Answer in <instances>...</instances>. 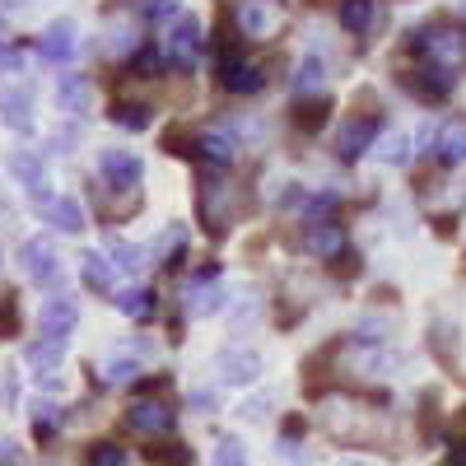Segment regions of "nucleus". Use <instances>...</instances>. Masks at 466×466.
<instances>
[{
	"label": "nucleus",
	"instance_id": "obj_7",
	"mask_svg": "<svg viewBox=\"0 0 466 466\" xmlns=\"http://www.w3.org/2000/svg\"><path fill=\"white\" fill-rule=\"evenodd\" d=\"M37 52H43V61L52 66H66L75 52H80V28H75V19H52L43 33H37Z\"/></svg>",
	"mask_w": 466,
	"mask_h": 466
},
{
	"label": "nucleus",
	"instance_id": "obj_6",
	"mask_svg": "<svg viewBox=\"0 0 466 466\" xmlns=\"http://www.w3.org/2000/svg\"><path fill=\"white\" fill-rule=\"evenodd\" d=\"M173 424H177V410L168 401H136L127 410V430L140 439H164V434H173Z\"/></svg>",
	"mask_w": 466,
	"mask_h": 466
},
{
	"label": "nucleus",
	"instance_id": "obj_25",
	"mask_svg": "<svg viewBox=\"0 0 466 466\" xmlns=\"http://www.w3.org/2000/svg\"><path fill=\"white\" fill-rule=\"evenodd\" d=\"M373 19H378V5H373V0H340V28H345V33L364 37V33L373 28Z\"/></svg>",
	"mask_w": 466,
	"mask_h": 466
},
{
	"label": "nucleus",
	"instance_id": "obj_35",
	"mask_svg": "<svg viewBox=\"0 0 466 466\" xmlns=\"http://www.w3.org/2000/svg\"><path fill=\"white\" fill-rule=\"evenodd\" d=\"M56 424H61V410H56L52 401L33 406V434H37V439H52V434H56Z\"/></svg>",
	"mask_w": 466,
	"mask_h": 466
},
{
	"label": "nucleus",
	"instance_id": "obj_15",
	"mask_svg": "<svg viewBox=\"0 0 466 466\" xmlns=\"http://www.w3.org/2000/svg\"><path fill=\"white\" fill-rule=\"evenodd\" d=\"M303 248L313 257H336V252H345V228L336 219H308L303 224Z\"/></svg>",
	"mask_w": 466,
	"mask_h": 466
},
{
	"label": "nucleus",
	"instance_id": "obj_33",
	"mask_svg": "<svg viewBox=\"0 0 466 466\" xmlns=\"http://www.w3.org/2000/svg\"><path fill=\"white\" fill-rule=\"evenodd\" d=\"M112 122L127 127V131H149L154 107H149V103H116V107H112Z\"/></svg>",
	"mask_w": 466,
	"mask_h": 466
},
{
	"label": "nucleus",
	"instance_id": "obj_34",
	"mask_svg": "<svg viewBox=\"0 0 466 466\" xmlns=\"http://www.w3.org/2000/svg\"><path fill=\"white\" fill-rule=\"evenodd\" d=\"M215 466H248V443L233 439V434H224V439L215 443Z\"/></svg>",
	"mask_w": 466,
	"mask_h": 466
},
{
	"label": "nucleus",
	"instance_id": "obj_44",
	"mask_svg": "<svg viewBox=\"0 0 466 466\" xmlns=\"http://www.w3.org/2000/svg\"><path fill=\"white\" fill-rule=\"evenodd\" d=\"M457 434L466 439V410H457Z\"/></svg>",
	"mask_w": 466,
	"mask_h": 466
},
{
	"label": "nucleus",
	"instance_id": "obj_23",
	"mask_svg": "<svg viewBox=\"0 0 466 466\" xmlns=\"http://www.w3.org/2000/svg\"><path fill=\"white\" fill-rule=\"evenodd\" d=\"M112 270H116V266H112L103 252H85V257H80V280H85L94 294H112Z\"/></svg>",
	"mask_w": 466,
	"mask_h": 466
},
{
	"label": "nucleus",
	"instance_id": "obj_3",
	"mask_svg": "<svg viewBox=\"0 0 466 466\" xmlns=\"http://www.w3.org/2000/svg\"><path fill=\"white\" fill-rule=\"evenodd\" d=\"M201 47H206L201 19L191 15V10H177V15L168 19V33H164V56H168V66L191 70V66H197V56H201Z\"/></svg>",
	"mask_w": 466,
	"mask_h": 466
},
{
	"label": "nucleus",
	"instance_id": "obj_42",
	"mask_svg": "<svg viewBox=\"0 0 466 466\" xmlns=\"http://www.w3.org/2000/svg\"><path fill=\"white\" fill-rule=\"evenodd\" d=\"M266 406H270V397H257V401H248V406H243V415H248V420H261V415H266Z\"/></svg>",
	"mask_w": 466,
	"mask_h": 466
},
{
	"label": "nucleus",
	"instance_id": "obj_37",
	"mask_svg": "<svg viewBox=\"0 0 466 466\" xmlns=\"http://www.w3.org/2000/svg\"><path fill=\"white\" fill-rule=\"evenodd\" d=\"M15 331H19V299L0 294V336H15Z\"/></svg>",
	"mask_w": 466,
	"mask_h": 466
},
{
	"label": "nucleus",
	"instance_id": "obj_10",
	"mask_svg": "<svg viewBox=\"0 0 466 466\" xmlns=\"http://www.w3.org/2000/svg\"><path fill=\"white\" fill-rule=\"evenodd\" d=\"M197 154L210 164V168H228V164H238V154H243V140L233 127H210L197 136Z\"/></svg>",
	"mask_w": 466,
	"mask_h": 466
},
{
	"label": "nucleus",
	"instance_id": "obj_9",
	"mask_svg": "<svg viewBox=\"0 0 466 466\" xmlns=\"http://www.w3.org/2000/svg\"><path fill=\"white\" fill-rule=\"evenodd\" d=\"M98 173H103V187L131 191V187H140L145 164H140V154H131V149H103L98 154Z\"/></svg>",
	"mask_w": 466,
	"mask_h": 466
},
{
	"label": "nucleus",
	"instance_id": "obj_24",
	"mask_svg": "<svg viewBox=\"0 0 466 466\" xmlns=\"http://www.w3.org/2000/svg\"><path fill=\"white\" fill-rule=\"evenodd\" d=\"M327 116H331V98H327V94H318V98H299V107H294V127L313 136V131L327 127Z\"/></svg>",
	"mask_w": 466,
	"mask_h": 466
},
{
	"label": "nucleus",
	"instance_id": "obj_19",
	"mask_svg": "<svg viewBox=\"0 0 466 466\" xmlns=\"http://www.w3.org/2000/svg\"><path fill=\"white\" fill-rule=\"evenodd\" d=\"M56 103L66 116H85L94 107V89L85 75H61V85H56Z\"/></svg>",
	"mask_w": 466,
	"mask_h": 466
},
{
	"label": "nucleus",
	"instance_id": "obj_14",
	"mask_svg": "<svg viewBox=\"0 0 466 466\" xmlns=\"http://www.w3.org/2000/svg\"><path fill=\"white\" fill-rule=\"evenodd\" d=\"M37 322H43V336L66 340V336L75 331V322H80V308H75L70 294H52V299L43 303V313H37Z\"/></svg>",
	"mask_w": 466,
	"mask_h": 466
},
{
	"label": "nucleus",
	"instance_id": "obj_28",
	"mask_svg": "<svg viewBox=\"0 0 466 466\" xmlns=\"http://www.w3.org/2000/svg\"><path fill=\"white\" fill-rule=\"evenodd\" d=\"M145 461H154V466H191V448L187 443H177V439H154L149 448H145Z\"/></svg>",
	"mask_w": 466,
	"mask_h": 466
},
{
	"label": "nucleus",
	"instance_id": "obj_8",
	"mask_svg": "<svg viewBox=\"0 0 466 466\" xmlns=\"http://www.w3.org/2000/svg\"><path fill=\"white\" fill-rule=\"evenodd\" d=\"M215 369L233 387H252L261 378V355H257V350H248V345H224L219 355H215Z\"/></svg>",
	"mask_w": 466,
	"mask_h": 466
},
{
	"label": "nucleus",
	"instance_id": "obj_27",
	"mask_svg": "<svg viewBox=\"0 0 466 466\" xmlns=\"http://www.w3.org/2000/svg\"><path fill=\"white\" fill-rule=\"evenodd\" d=\"M360 369L369 378H387V373L401 369V355H397V350H382V345H364L360 350Z\"/></svg>",
	"mask_w": 466,
	"mask_h": 466
},
{
	"label": "nucleus",
	"instance_id": "obj_20",
	"mask_svg": "<svg viewBox=\"0 0 466 466\" xmlns=\"http://www.w3.org/2000/svg\"><path fill=\"white\" fill-rule=\"evenodd\" d=\"M434 149H439V164H443V168L466 164V116H452V122L439 131Z\"/></svg>",
	"mask_w": 466,
	"mask_h": 466
},
{
	"label": "nucleus",
	"instance_id": "obj_12",
	"mask_svg": "<svg viewBox=\"0 0 466 466\" xmlns=\"http://www.w3.org/2000/svg\"><path fill=\"white\" fill-rule=\"evenodd\" d=\"M10 173L28 187V197H33L37 206H52V201H56L52 191H47V187H52V182H47V164L37 159L33 149H15V154H10Z\"/></svg>",
	"mask_w": 466,
	"mask_h": 466
},
{
	"label": "nucleus",
	"instance_id": "obj_47",
	"mask_svg": "<svg viewBox=\"0 0 466 466\" xmlns=\"http://www.w3.org/2000/svg\"><path fill=\"white\" fill-rule=\"evenodd\" d=\"M345 466H360V461H345Z\"/></svg>",
	"mask_w": 466,
	"mask_h": 466
},
{
	"label": "nucleus",
	"instance_id": "obj_31",
	"mask_svg": "<svg viewBox=\"0 0 466 466\" xmlns=\"http://www.w3.org/2000/svg\"><path fill=\"white\" fill-rule=\"evenodd\" d=\"M61 355H66V340H52V336H43L37 345H28V364H33L37 373H52V369L61 364Z\"/></svg>",
	"mask_w": 466,
	"mask_h": 466
},
{
	"label": "nucleus",
	"instance_id": "obj_43",
	"mask_svg": "<svg viewBox=\"0 0 466 466\" xmlns=\"http://www.w3.org/2000/svg\"><path fill=\"white\" fill-rule=\"evenodd\" d=\"M448 466H466V439H457V443L448 448Z\"/></svg>",
	"mask_w": 466,
	"mask_h": 466
},
{
	"label": "nucleus",
	"instance_id": "obj_38",
	"mask_svg": "<svg viewBox=\"0 0 466 466\" xmlns=\"http://www.w3.org/2000/svg\"><path fill=\"white\" fill-rule=\"evenodd\" d=\"M136 373H140V364H136V360H112V364H107V382H116V387L131 382Z\"/></svg>",
	"mask_w": 466,
	"mask_h": 466
},
{
	"label": "nucleus",
	"instance_id": "obj_45",
	"mask_svg": "<svg viewBox=\"0 0 466 466\" xmlns=\"http://www.w3.org/2000/svg\"><path fill=\"white\" fill-rule=\"evenodd\" d=\"M0 5H10V10H24V5H28V0H0Z\"/></svg>",
	"mask_w": 466,
	"mask_h": 466
},
{
	"label": "nucleus",
	"instance_id": "obj_39",
	"mask_svg": "<svg viewBox=\"0 0 466 466\" xmlns=\"http://www.w3.org/2000/svg\"><path fill=\"white\" fill-rule=\"evenodd\" d=\"M182 238H187V228H182V224H173V228L164 233V243H159V261H168V257L182 248Z\"/></svg>",
	"mask_w": 466,
	"mask_h": 466
},
{
	"label": "nucleus",
	"instance_id": "obj_41",
	"mask_svg": "<svg viewBox=\"0 0 466 466\" xmlns=\"http://www.w3.org/2000/svg\"><path fill=\"white\" fill-rule=\"evenodd\" d=\"M219 406V397L210 392V387H201V392H191V410H201V415H210Z\"/></svg>",
	"mask_w": 466,
	"mask_h": 466
},
{
	"label": "nucleus",
	"instance_id": "obj_17",
	"mask_svg": "<svg viewBox=\"0 0 466 466\" xmlns=\"http://www.w3.org/2000/svg\"><path fill=\"white\" fill-rule=\"evenodd\" d=\"M0 122L19 136H28L33 131V94L28 89H0Z\"/></svg>",
	"mask_w": 466,
	"mask_h": 466
},
{
	"label": "nucleus",
	"instance_id": "obj_40",
	"mask_svg": "<svg viewBox=\"0 0 466 466\" xmlns=\"http://www.w3.org/2000/svg\"><path fill=\"white\" fill-rule=\"evenodd\" d=\"M331 270H336V276H360V257L355 252H336L331 257Z\"/></svg>",
	"mask_w": 466,
	"mask_h": 466
},
{
	"label": "nucleus",
	"instance_id": "obj_16",
	"mask_svg": "<svg viewBox=\"0 0 466 466\" xmlns=\"http://www.w3.org/2000/svg\"><path fill=\"white\" fill-rule=\"evenodd\" d=\"M410 94H420L424 103H443L448 94H452V70H443V66H420V70H410Z\"/></svg>",
	"mask_w": 466,
	"mask_h": 466
},
{
	"label": "nucleus",
	"instance_id": "obj_11",
	"mask_svg": "<svg viewBox=\"0 0 466 466\" xmlns=\"http://www.w3.org/2000/svg\"><path fill=\"white\" fill-rule=\"evenodd\" d=\"M19 261H24V276L37 280V285H56L61 280V257L47 238H28L19 248Z\"/></svg>",
	"mask_w": 466,
	"mask_h": 466
},
{
	"label": "nucleus",
	"instance_id": "obj_1",
	"mask_svg": "<svg viewBox=\"0 0 466 466\" xmlns=\"http://www.w3.org/2000/svg\"><path fill=\"white\" fill-rule=\"evenodd\" d=\"M197 219L210 238H224L238 219V187L224 177V168H201L197 173Z\"/></svg>",
	"mask_w": 466,
	"mask_h": 466
},
{
	"label": "nucleus",
	"instance_id": "obj_2",
	"mask_svg": "<svg viewBox=\"0 0 466 466\" xmlns=\"http://www.w3.org/2000/svg\"><path fill=\"white\" fill-rule=\"evenodd\" d=\"M410 52H420L424 61H434L443 70H466V28L452 19H434L410 33Z\"/></svg>",
	"mask_w": 466,
	"mask_h": 466
},
{
	"label": "nucleus",
	"instance_id": "obj_22",
	"mask_svg": "<svg viewBox=\"0 0 466 466\" xmlns=\"http://www.w3.org/2000/svg\"><path fill=\"white\" fill-rule=\"evenodd\" d=\"M47 210V224L56 228V233H80L85 228V206L75 201V197H56L52 206H43Z\"/></svg>",
	"mask_w": 466,
	"mask_h": 466
},
{
	"label": "nucleus",
	"instance_id": "obj_5",
	"mask_svg": "<svg viewBox=\"0 0 466 466\" xmlns=\"http://www.w3.org/2000/svg\"><path fill=\"white\" fill-rule=\"evenodd\" d=\"M224 289H219V280H215V266H206V270H197V276L187 280V289H182V303H187V313L191 318H215L219 308H224Z\"/></svg>",
	"mask_w": 466,
	"mask_h": 466
},
{
	"label": "nucleus",
	"instance_id": "obj_30",
	"mask_svg": "<svg viewBox=\"0 0 466 466\" xmlns=\"http://www.w3.org/2000/svg\"><path fill=\"white\" fill-rule=\"evenodd\" d=\"M378 159H382L387 168L410 164V136H406V131H387V136H382V145H378Z\"/></svg>",
	"mask_w": 466,
	"mask_h": 466
},
{
	"label": "nucleus",
	"instance_id": "obj_36",
	"mask_svg": "<svg viewBox=\"0 0 466 466\" xmlns=\"http://www.w3.org/2000/svg\"><path fill=\"white\" fill-rule=\"evenodd\" d=\"M89 466H131V461H127V452L116 443H94L89 448Z\"/></svg>",
	"mask_w": 466,
	"mask_h": 466
},
{
	"label": "nucleus",
	"instance_id": "obj_26",
	"mask_svg": "<svg viewBox=\"0 0 466 466\" xmlns=\"http://www.w3.org/2000/svg\"><path fill=\"white\" fill-rule=\"evenodd\" d=\"M322 85H327L322 56H303V61H299V75H294V94H299V98H318Z\"/></svg>",
	"mask_w": 466,
	"mask_h": 466
},
{
	"label": "nucleus",
	"instance_id": "obj_18",
	"mask_svg": "<svg viewBox=\"0 0 466 466\" xmlns=\"http://www.w3.org/2000/svg\"><path fill=\"white\" fill-rule=\"evenodd\" d=\"M238 28L248 37H270L280 28V15H276L270 0H243V5H238Z\"/></svg>",
	"mask_w": 466,
	"mask_h": 466
},
{
	"label": "nucleus",
	"instance_id": "obj_4",
	"mask_svg": "<svg viewBox=\"0 0 466 466\" xmlns=\"http://www.w3.org/2000/svg\"><path fill=\"white\" fill-rule=\"evenodd\" d=\"M378 131H382L378 116H345V127L336 131V159H340V164L364 159V149H373Z\"/></svg>",
	"mask_w": 466,
	"mask_h": 466
},
{
	"label": "nucleus",
	"instance_id": "obj_21",
	"mask_svg": "<svg viewBox=\"0 0 466 466\" xmlns=\"http://www.w3.org/2000/svg\"><path fill=\"white\" fill-rule=\"evenodd\" d=\"M112 303H116V313H122V318H131V322H149V318H154V308H159L154 289H145V285H131V289H122V294H116Z\"/></svg>",
	"mask_w": 466,
	"mask_h": 466
},
{
	"label": "nucleus",
	"instance_id": "obj_46",
	"mask_svg": "<svg viewBox=\"0 0 466 466\" xmlns=\"http://www.w3.org/2000/svg\"><path fill=\"white\" fill-rule=\"evenodd\" d=\"M5 43H10V33H5V24H0V52H5Z\"/></svg>",
	"mask_w": 466,
	"mask_h": 466
},
{
	"label": "nucleus",
	"instance_id": "obj_13",
	"mask_svg": "<svg viewBox=\"0 0 466 466\" xmlns=\"http://www.w3.org/2000/svg\"><path fill=\"white\" fill-rule=\"evenodd\" d=\"M219 85H224L228 94H261L266 70H261L257 61H243L238 52H233V56H219Z\"/></svg>",
	"mask_w": 466,
	"mask_h": 466
},
{
	"label": "nucleus",
	"instance_id": "obj_29",
	"mask_svg": "<svg viewBox=\"0 0 466 466\" xmlns=\"http://www.w3.org/2000/svg\"><path fill=\"white\" fill-rule=\"evenodd\" d=\"M261 318V299L257 294H243V299H233V318H228V336H248Z\"/></svg>",
	"mask_w": 466,
	"mask_h": 466
},
{
	"label": "nucleus",
	"instance_id": "obj_32",
	"mask_svg": "<svg viewBox=\"0 0 466 466\" xmlns=\"http://www.w3.org/2000/svg\"><path fill=\"white\" fill-rule=\"evenodd\" d=\"M107 261L122 270V276H136V270L145 266V248H136V243H122V238H112L107 243Z\"/></svg>",
	"mask_w": 466,
	"mask_h": 466
}]
</instances>
